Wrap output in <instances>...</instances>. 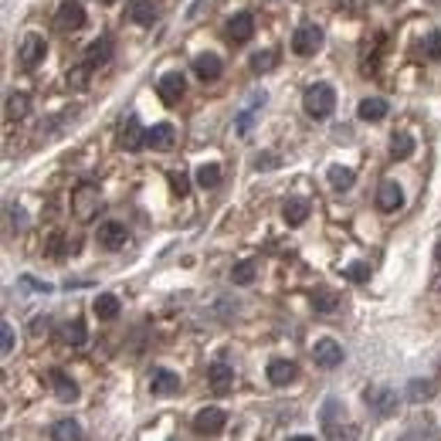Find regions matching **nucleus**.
<instances>
[{
  "label": "nucleus",
  "mask_w": 441,
  "mask_h": 441,
  "mask_svg": "<svg viewBox=\"0 0 441 441\" xmlns=\"http://www.w3.org/2000/svg\"><path fill=\"white\" fill-rule=\"evenodd\" d=\"M45 54H48V45H45L41 34H27V38H21V45H17V61H21L24 68H34L38 61H45Z\"/></svg>",
  "instance_id": "3"
},
{
  "label": "nucleus",
  "mask_w": 441,
  "mask_h": 441,
  "mask_svg": "<svg viewBox=\"0 0 441 441\" xmlns=\"http://www.w3.org/2000/svg\"><path fill=\"white\" fill-rule=\"evenodd\" d=\"M312 309L323 312V316L336 312L339 309V295L333 292V288H316V292H312Z\"/></svg>",
  "instance_id": "22"
},
{
  "label": "nucleus",
  "mask_w": 441,
  "mask_h": 441,
  "mask_svg": "<svg viewBox=\"0 0 441 441\" xmlns=\"http://www.w3.org/2000/svg\"><path fill=\"white\" fill-rule=\"evenodd\" d=\"M255 272H258L255 261H238L231 268V282L234 286H252V282H255Z\"/></svg>",
  "instance_id": "30"
},
{
  "label": "nucleus",
  "mask_w": 441,
  "mask_h": 441,
  "mask_svg": "<svg viewBox=\"0 0 441 441\" xmlns=\"http://www.w3.org/2000/svg\"><path fill=\"white\" fill-rule=\"evenodd\" d=\"M72 204H75V214L82 221H88L95 210H99V187L95 183H82L75 194H72Z\"/></svg>",
  "instance_id": "6"
},
{
  "label": "nucleus",
  "mask_w": 441,
  "mask_h": 441,
  "mask_svg": "<svg viewBox=\"0 0 441 441\" xmlns=\"http://www.w3.org/2000/svg\"><path fill=\"white\" fill-rule=\"evenodd\" d=\"M156 17H160V10H156L153 0H132V21H136V24L150 27Z\"/></svg>",
  "instance_id": "26"
},
{
  "label": "nucleus",
  "mask_w": 441,
  "mask_h": 441,
  "mask_svg": "<svg viewBox=\"0 0 441 441\" xmlns=\"http://www.w3.org/2000/svg\"><path fill=\"white\" fill-rule=\"evenodd\" d=\"M119 143H123V150H130V153H136V150L146 146V130L139 126V119H126V126L119 132Z\"/></svg>",
  "instance_id": "18"
},
{
  "label": "nucleus",
  "mask_w": 441,
  "mask_h": 441,
  "mask_svg": "<svg viewBox=\"0 0 441 441\" xmlns=\"http://www.w3.org/2000/svg\"><path fill=\"white\" fill-rule=\"evenodd\" d=\"M224 424H228V415L221 408H204V411L194 415V431L197 435H221Z\"/></svg>",
  "instance_id": "4"
},
{
  "label": "nucleus",
  "mask_w": 441,
  "mask_h": 441,
  "mask_svg": "<svg viewBox=\"0 0 441 441\" xmlns=\"http://www.w3.org/2000/svg\"><path fill=\"white\" fill-rule=\"evenodd\" d=\"M366 408L377 417H390L397 411V394L390 387H370L366 390Z\"/></svg>",
  "instance_id": "5"
},
{
  "label": "nucleus",
  "mask_w": 441,
  "mask_h": 441,
  "mask_svg": "<svg viewBox=\"0 0 441 441\" xmlns=\"http://www.w3.org/2000/svg\"><path fill=\"white\" fill-rule=\"evenodd\" d=\"M312 360L319 366H326V370H333V366L343 364V346H339L336 339H316V346H312Z\"/></svg>",
  "instance_id": "8"
},
{
  "label": "nucleus",
  "mask_w": 441,
  "mask_h": 441,
  "mask_svg": "<svg viewBox=\"0 0 441 441\" xmlns=\"http://www.w3.org/2000/svg\"><path fill=\"white\" fill-rule=\"evenodd\" d=\"M61 339H65L68 346H82V343H85V323H82V319H72V323L61 330Z\"/></svg>",
  "instance_id": "32"
},
{
  "label": "nucleus",
  "mask_w": 441,
  "mask_h": 441,
  "mask_svg": "<svg viewBox=\"0 0 441 441\" xmlns=\"http://www.w3.org/2000/svg\"><path fill=\"white\" fill-rule=\"evenodd\" d=\"M288 441H316V438H309V435H295V438H288Z\"/></svg>",
  "instance_id": "43"
},
{
  "label": "nucleus",
  "mask_w": 441,
  "mask_h": 441,
  "mask_svg": "<svg viewBox=\"0 0 441 441\" xmlns=\"http://www.w3.org/2000/svg\"><path fill=\"white\" fill-rule=\"evenodd\" d=\"M0 350H3V353H10V350H14V330H10V323H3V326H0Z\"/></svg>",
  "instance_id": "39"
},
{
  "label": "nucleus",
  "mask_w": 441,
  "mask_h": 441,
  "mask_svg": "<svg viewBox=\"0 0 441 441\" xmlns=\"http://www.w3.org/2000/svg\"><path fill=\"white\" fill-rule=\"evenodd\" d=\"M435 394V384L431 380H411L408 384V397L411 401H424V397H431Z\"/></svg>",
  "instance_id": "34"
},
{
  "label": "nucleus",
  "mask_w": 441,
  "mask_h": 441,
  "mask_svg": "<svg viewBox=\"0 0 441 441\" xmlns=\"http://www.w3.org/2000/svg\"><path fill=\"white\" fill-rule=\"evenodd\" d=\"M82 24H85V7H82L78 0H65V3L58 7V27L78 31Z\"/></svg>",
  "instance_id": "14"
},
{
  "label": "nucleus",
  "mask_w": 441,
  "mask_h": 441,
  "mask_svg": "<svg viewBox=\"0 0 441 441\" xmlns=\"http://www.w3.org/2000/svg\"><path fill=\"white\" fill-rule=\"evenodd\" d=\"M112 58V41L102 38V41H95L88 52H85V68H95V65H105Z\"/></svg>",
  "instance_id": "24"
},
{
  "label": "nucleus",
  "mask_w": 441,
  "mask_h": 441,
  "mask_svg": "<svg viewBox=\"0 0 441 441\" xmlns=\"http://www.w3.org/2000/svg\"><path fill=\"white\" fill-rule=\"evenodd\" d=\"M197 183H201L204 190H214V187L221 183V167H217V163H204V167H197Z\"/></svg>",
  "instance_id": "31"
},
{
  "label": "nucleus",
  "mask_w": 441,
  "mask_h": 441,
  "mask_svg": "<svg viewBox=\"0 0 441 441\" xmlns=\"http://www.w3.org/2000/svg\"><path fill=\"white\" fill-rule=\"evenodd\" d=\"M282 217H286L288 228H299V224H306V217H309V201H302V197H292L282 204Z\"/></svg>",
  "instance_id": "20"
},
{
  "label": "nucleus",
  "mask_w": 441,
  "mask_h": 441,
  "mask_svg": "<svg viewBox=\"0 0 441 441\" xmlns=\"http://www.w3.org/2000/svg\"><path fill=\"white\" fill-rule=\"evenodd\" d=\"M411 153H415V136L411 132H394L390 136V156L394 160H408Z\"/></svg>",
  "instance_id": "25"
},
{
  "label": "nucleus",
  "mask_w": 441,
  "mask_h": 441,
  "mask_svg": "<svg viewBox=\"0 0 441 441\" xmlns=\"http://www.w3.org/2000/svg\"><path fill=\"white\" fill-rule=\"evenodd\" d=\"M150 390H153L156 397L177 394V390H180V377H177L173 370H167V366H156L153 373H150Z\"/></svg>",
  "instance_id": "11"
},
{
  "label": "nucleus",
  "mask_w": 441,
  "mask_h": 441,
  "mask_svg": "<svg viewBox=\"0 0 441 441\" xmlns=\"http://www.w3.org/2000/svg\"><path fill=\"white\" fill-rule=\"evenodd\" d=\"M299 377V366L292 364V360H272L268 364V380L275 384V387H286V384H292Z\"/></svg>",
  "instance_id": "19"
},
{
  "label": "nucleus",
  "mask_w": 441,
  "mask_h": 441,
  "mask_svg": "<svg viewBox=\"0 0 441 441\" xmlns=\"http://www.w3.org/2000/svg\"><path fill=\"white\" fill-rule=\"evenodd\" d=\"M156 92H160V99L167 105H177L183 99V92H187V82H183L180 72H167L156 82Z\"/></svg>",
  "instance_id": "7"
},
{
  "label": "nucleus",
  "mask_w": 441,
  "mask_h": 441,
  "mask_svg": "<svg viewBox=\"0 0 441 441\" xmlns=\"http://www.w3.org/2000/svg\"><path fill=\"white\" fill-rule=\"evenodd\" d=\"M65 252H75V245L68 248V241H65V234H52V241H48V255H52V258H61Z\"/></svg>",
  "instance_id": "37"
},
{
  "label": "nucleus",
  "mask_w": 441,
  "mask_h": 441,
  "mask_svg": "<svg viewBox=\"0 0 441 441\" xmlns=\"http://www.w3.org/2000/svg\"><path fill=\"white\" fill-rule=\"evenodd\" d=\"M252 34H255V17H252L248 10L234 14L231 21H228V38H231L234 45H245V41H252Z\"/></svg>",
  "instance_id": "12"
},
{
  "label": "nucleus",
  "mask_w": 441,
  "mask_h": 441,
  "mask_svg": "<svg viewBox=\"0 0 441 441\" xmlns=\"http://www.w3.org/2000/svg\"><path fill=\"white\" fill-rule=\"evenodd\" d=\"M343 275H346L350 282H366V279H370V265L353 261V265H346V268H343Z\"/></svg>",
  "instance_id": "35"
},
{
  "label": "nucleus",
  "mask_w": 441,
  "mask_h": 441,
  "mask_svg": "<svg viewBox=\"0 0 441 441\" xmlns=\"http://www.w3.org/2000/svg\"><path fill=\"white\" fill-rule=\"evenodd\" d=\"M99 3H112V0H99Z\"/></svg>",
  "instance_id": "45"
},
{
  "label": "nucleus",
  "mask_w": 441,
  "mask_h": 441,
  "mask_svg": "<svg viewBox=\"0 0 441 441\" xmlns=\"http://www.w3.org/2000/svg\"><path fill=\"white\" fill-rule=\"evenodd\" d=\"M52 438L54 441H82V428H78V421L65 417V421H58L52 428Z\"/></svg>",
  "instance_id": "27"
},
{
  "label": "nucleus",
  "mask_w": 441,
  "mask_h": 441,
  "mask_svg": "<svg viewBox=\"0 0 441 441\" xmlns=\"http://www.w3.org/2000/svg\"><path fill=\"white\" fill-rule=\"evenodd\" d=\"M336 415H343V408H339L336 397H330V401L323 404V424H326V428H336Z\"/></svg>",
  "instance_id": "36"
},
{
  "label": "nucleus",
  "mask_w": 441,
  "mask_h": 441,
  "mask_svg": "<svg viewBox=\"0 0 441 441\" xmlns=\"http://www.w3.org/2000/svg\"><path fill=\"white\" fill-rule=\"evenodd\" d=\"M353 180H357V177H353V170H350V167H330V187H333V190H350V187H353Z\"/></svg>",
  "instance_id": "28"
},
{
  "label": "nucleus",
  "mask_w": 441,
  "mask_h": 441,
  "mask_svg": "<svg viewBox=\"0 0 441 441\" xmlns=\"http://www.w3.org/2000/svg\"><path fill=\"white\" fill-rule=\"evenodd\" d=\"M27 95L24 92H10V95H7V119H10V123H14V119H24L27 116Z\"/></svg>",
  "instance_id": "29"
},
{
  "label": "nucleus",
  "mask_w": 441,
  "mask_h": 441,
  "mask_svg": "<svg viewBox=\"0 0 441 441\" xmlns=\"http://www.w3.org/2000/svg\"><path fill=\"white\" fill-rule=\"evenodd\" d=\"M275 61H279V54L275 52H258L255 54V58H252V72H272V68H275Z\"/></svg>",
  "instance_id": "33"
},
{
  "label": "nucleus",
  "mask_w": 441,
  "mask_h": 441,
  "mask_svg": "<svg viewBox=\"0 0 441 441\" xmlns=\"http://www.w3.org/2000/svg\"><path fill=\"white\" fill-rule=\"evenodd\" d=\"M401 204H404V190L397 187V180H384L377 187V208L384 210V214L401 210Z\"/></svg>",
  "instance_id": "10"
},
{
  "label": "nucleus",
  "mask_w": 441,
  "mask_h": 441,
  "mask_svg": "<svg viewBox=\"0 0 441 441\" xmlns=\"http://www.w3.org/2000/svg\"><path fill=\"white\" fill-rule=\"evenodd\" d=\"M170 183H173V190H177V194H187V190H190V183H187L183 173H170Z\"/></svg>",
  "instance_id": "41"
},
{
  "label": "nucleus",
  "mask_w": 441,
  "mask_h": 441,
  "mask_svg": "<svg viewBox=\"0 0 441 441\" xmlns=\"http://www.w3.org/2000/svg\"><path fill=\"white\" fill-rule=\"evenodd\" d=\"M48 380H52L54 397H58V401L72 404V401L78 397V384L72 380V377H68V373H65V370H52V373H48Z\"/></svg>",
  "instance_id": "16"
},
{
  "label": "nucleus",
  "mask_w": 441,
  "mask_h": 441,
  "mask_svg": "<svg viewBox=\"0 0 441 441\" xmlns=\"http://www.w3.org/2000/svg\"><path fill=\"white\" fill-rule=\"evenodd\" d=\"M435 258L441 261V241H438V245H435Z\"/></svg>",
  "instance_id": "44"
},
{
  "label": "nucleus",
  "mask_w": 441,
  "mask_h": 441,
  "mask_svg": "<svg viewBox=\"0 0 441 441\" xmlns=\"http://www.w3.org/2000/svg\"><path fill=\"white\" fill-rule=\"evenodd\" d=\"M424 54H428V58H441V31H431V34L424 38Z\"/></svg>",
  "instance_id": "38"
},
{
  "label": "nucleus",
  "mask_w": 441,
  "mask_h": 441,
  "mask_svg": "<svg viewBox=\"0 0 441 441\" xmlns=\"http://www.w3.org/2000/svg\"><path fill=\"white\" fill-rule=\"evenodd\" d=\"M177 143V130L170 123H156L153 130H146V146L150 150H170Z\"/></svg>",
  "instance_id": "15"
},
{
  "label": "nucleus",
  "mask_w": 441,
  "mask_h": 441,
  "mask_svg": "<svg viewBox=\"0 0 441 441\" xmlns=\"http://www.w3.org/2000/svg\"><path fill=\"white\" fill-rule=\"evenodd\" d=\"M357 116H360L364 123H380V119L387 116V102H384V99H364V102L357 105Z\"/></svg>",
  "instance_id": "21"
},
{
  "label": "nucleus",
  "mask_w": 441,
  "mask_h": 441,
  "mask_svg": "<svg viewBox=\"0 0 441 441\" xmlns=\"http://www.w3.org/2000/svg\"><path fill=\"white\" fill-rule=\"evenodd\" d=\"M119 299L112 295V292H102V295H95V302H92V312L99 316V319H116L119 316Z\"/></svg>",
  "instance_id": "23"
},
{
  "label": "nucleus",
  "mask_w": 441,
  "mask_h": 441,
  "mask_svg": "<svg viewBox=\"0 0 441 441\" xmlns=\"http://www.w3.org/2000/svg\"><path fill=\"white\" fill-rule=\"evenodd\" d=\"M208 384L214 394H228L234 387V370L228 364H210L208 366Z\"/></svg>",
  "instance_id": "17"
},
{
  "label": "nucleus",
  "mask_w": 441,
  "mask_h": 441,
  "mask_svg": "<svg viewBox=\"0 0 441 441\" xmlns=\"http://www.w3.org/2000/svg\"><path fill=\"white\" fill-rule=\"evenodd\" d=\"M221 72H224V65H221V58H217L214 52L197 54V58H194V75L201 78V82H217Z\"/></svg>",
  "instance_id": "13"
},
{
  "label": "nucleus",
  "mask_w": 441,
  "mask_h": 441,
  "mask_svg": "<svg viewBox=\"0 0 441 441\" xmlns=\"http://www.w3.org/2000/svg\"><path fill=\"white\" fill-rule=\"evenodd\" d=\"M302 109L309 112L312 119H326V116H333V109H336V92H333V85L330 82H316L306 88V95H302Z\"/></svg>",
  "instance_id": "1"
},
{
  "label": "nucleus",
  "mask_w": 441,
  "mask_h": 441,
  "mask_svg": "<svg viewBox=\"0 0 441 441\" xmlns=\"http://www.w3.org/2000/svg\"><path fill=\"white\" fill-rule=\"evenodd\" d=\"M99 245L102 248H109V252H119L126 241H130V231H126V224H119V221H105V224H99Z\"/></svg>",
  "instance_id": "9"
},
{
  "label": "nucleus",
  "mask_w": 441,
  "mask_h": 441,
  "mask_svg": "<svg viewBox=\"0 0 441 441\" xmlns=\"http://www.w3.org/2000/svg\"><path fill=\"white\" fill-rule=\"evenodd\" d=\"M21 288H31V292H52L48 282H38L34 275H21Z\"/></svg>",
  "instance_id": "40"
},
{
  "label": "nucleus",
  "mask_w": 441,
  "mask_h": 441,
  "mask_svg": "<svg viewBox=\"0 0 441 441\" xmlns=\"http://www.w3.org/2000/svg\"><path fill=\"white\" fill-rule=\"evenodd\" d=\"M275 163H279V160H275L272 153H265V156H258V160H255V167H258V170H268V167H275Z\"/></svg>",
  "instance_id": "42"
},
{
  "label": "nucleus",
  "mask_w": 441,
  "mask_h": 441,
  "mask_svg": "<svg viewBox=\"0 0 441 441\" xmlns=\"http://www.w3.org/2000/svg\"><path fill=\"white\" fill-rule=\"evenodd\" d=\"M323 48V31L316 24H302L295 34H292V52L299 54V58H309Z\"/></svg>",
  "instance_id": "2"
}]
</instances>
